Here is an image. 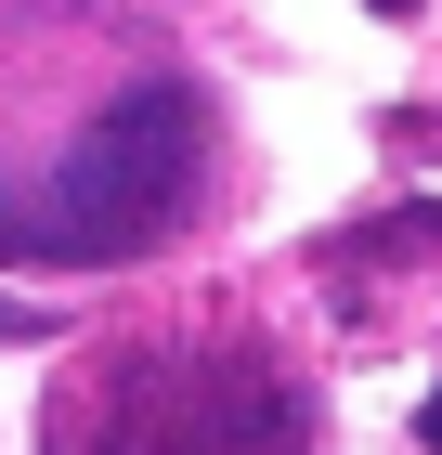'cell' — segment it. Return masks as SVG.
<instances>
[{"instance_id":"obj_1","label":"cell","mask_w":442,"mask_h":455,"mask_svg":"<svg viewBox=\"0 0 442 455\" xmlns=\"http://www.w3.org/2000/svg\"><path fill=\"white\" fill-rule=\"evenodd\" d=\"M196 182H208V92L196 78H117L39 182L27 260H143L157 235H182Z\"/></svg>"},{"instance_id":"obj_2","label":"cell","mask_w":442,"mask_h":455,"mask_svg":"<svg viewBox=\"0 0 442 455\" xmlns=\"http://www.w3.org/2000/svg\"><path fill=\"white\" fill-rule=\"evenodd\" d=\"M66 455H312V429L300 390L247 351H157L104 390V417H78Z\"/></svg>"},{"instance_id":"obj_3","label":"cell","mask_w":442,"mask_h":455,"mask_svg":"<svg viewBox=\"0 0 442 455\" xmlns=\"http://www.w3.org/2000/svg\"><path fill=\"white\" fill-rule=\"evenodd\" d=\"M442 247V196H416V209H390V221H351L325 260H351V274H377V260H430Z\"/></svg>"},{"instance_id":"obj_4","label":"cell","mask_w":442,"mask_h":455,"mask_svg":"<svg viewBox=\"0 0 442 455\" xmlns=\"http://www.w3.org/2000/svg\"><path fill=\"white\" fill-rule=\"evenodd\" d=\"M416 443H430V455H442V390H430V403H416Z\"/></svg>"},{"instance_id":"obj_5","label":"cell","mask_w":442,"mask_h":455,"mask_svg":"<svg viewBox=\"0 0 442 455\" xmlns=\"http://www.w3.org/2000/svg\"><path fill=\"white\" fill-rule=\"evenodd\" d=\"M377 13H416V0H377Z\"/></svg>"}]
</instances>
